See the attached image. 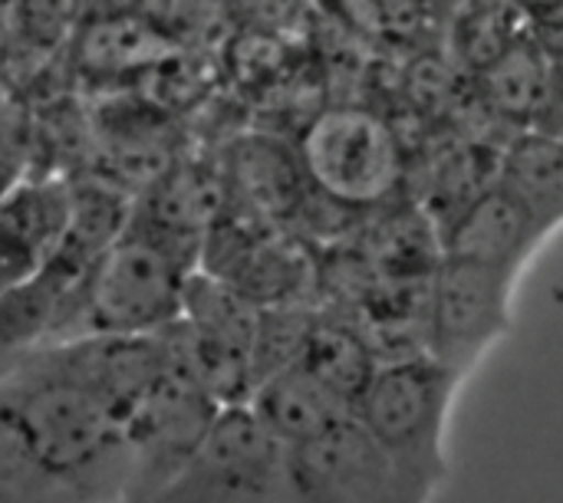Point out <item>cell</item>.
I'll list each match as a JSON object with an SVG mask.
<instances>
[{
	"mask_svg": "<svg viewBox=\"0 0 563 503\" xmlns=\"http://www.w3.org/2000/svg\"><path fill=\"white\" fill-rule=\"evenodd\" d=\"M125 412L46 343L0 376V503L129 498Z\"/></svg>",
	"mask_w": 563,
	"mask_h": 503,
	"instance_id": "cell-1",
	"label": "cell"
},
{
	"mask_svg": "<svg viewBox=\"0 0 563 503\" xmlns=\"http://www.w3.org/2000/svg\"><path fill=\"white\" fill-rule=\"evenodd\" d=\"M201 237L129 214L122 234L76 280L59 339L86 333H155L181 316L188 273L198 267Z\"/></svg>",
	"mask_w": 563,
	"mask_h": 503,
	"instance_id": "cell-2",
	"label": "cell"
},
{
	"mask_svg": "<svg viewBox=\"0 0 563 503\" xmlns=\"http://www.w3.org/2000/svg\"><path fill=\"white\" fill-rule=\"evenodd\" d=\"M462 379L429 353L389 356L353 405V415L396 465L409 503L432 501L449 481L445 428Z\"/></svg>",
	"mask_w": 563,
	"mask_h": 503,
	"instance_id": "cell-3",
	"label": "cell"
},
{
	"mask_svg": "<svg viewBox=\"0 0 563 503\" xmlns=\"http://www.w3.org/2000/svg\"><path fill=\"white\" fill-rule=\"evenodd\" d=\"M168 503H297L290 448L247 402L221 405L191 461L165 491Z\"/></svg>",
	"mask_w": 563,
	"mask_h": 503,
	"instance_id": "cell-4",
	"label": "cell"
},
{
	"mask_svg": "<svg viewBox=\"0 0 563 503\" xmlns=\"http://www.w3.org/2000/svg\"><path fill=\"white\" fill-rule=\"evenodd\" d=\"M218 409L221 402L165 356L162 376L125 415L132 461L125 501H162L191 461Z\"/></svg>",
	"mask_w": 563,
	"mask_h": 503,
	"instance_id": "cell-5",
	"label": "cell"
},
{
	"mask_svg": "<svg viewBox=\"0 0 563 503\" xmlns=\"http://www.w3.org/2000/svg\"><path fill=\"white\" fill-rule=\"evenodd\" d=\"M300 158L313 188L350 211L383 204L406 171L389 122L363 109L317 115L300 138Z\"/></svg>",
	"mask_w": 563,
	"mask_h": 503,
	"instance_id": "cell-6",
	"label": "cell"
},
{
	"mask_svg": "<svg viewBox=\"0 0 563 503\" xmlns=\"http://www.w3.org/2000/svg\"><path fill=\"white\" fill-rule=\"evenodd\" d=\"M515 283V273L439 257L426 287V353L459 376H468L511 333Z\"/></svg>",
	"mask_w": 563,
	"mask_h": 503,
	"instance_id": "cell-7",
	"label": "cell"
},
{
	"mask_svg": "<svg viewBox=\"0 0 563 503\" xmlns=\"http://www.w3.org/2000/svg\"><path fill=\"white\" fill-rule=\"evenodd\" d=\"M290 474L297 503H409L396 465L353 412L290 445Z\"/></svg>",
	"mask_w": 563,
	"mask_h": 503,
	"instance_id": "cell-8",
	"label": "cell"
},
{
	"mask_svg": "<svg viewBox=\"0 0 563 503\" xmlns=\"http://www.w3.org/2000/svg\"><path fill=\"white\" fill-rule=\"evenodd\" d=\"M548 241L528 204L498 181L472 191L439 227V257H455L505 273H521Z\"/></svg>",
	"mask_w": 563,
	"mask_h": 503,
	"instance_id": "cell-9",
	"label": "cell"
},
{
	"mask_svg": "<svg viewBox=\"0 0 563 503\" xmlns=\"http://www.w3.org/2000/svg\"><path fill=\"white\" fill-rule=\"evenodd\" d=\"M73 221V185L13 178L0 194V293L36 277L63 247Z\"/></svg>",
	"mask_w": 563,
	"mask_h": 503,
	"instance_id": "cell-10",
	"label": "cell"
},
{
	"mask_svg": "<svg viewBox=\"0 0 563 503\" xmlns=\"http://www.w3.org/2000/svg\"><path fill=\"white\" fill-rule=\"evenodd\" d=\"M89 267V257L63 244L36 277L0 293V376L20 366L40 346L59 339L66 300Z\"/></svg>",
	"mask_w": 563,
	"mask_h": 503,
	"instance_id": "cell-11",
	"label": "cell"
},
{
	"mask_svg": "<svg viewBox=\"0 0 563 503\" xmlns=\"http://www.w3.org/2000/svg\"><path fill=\"white\" fill-rule=\"evenodd\" d=\"M224 191L234 198L241 217L274 227L303 217L313 198V181L300 148H287L277 138H244L231 152Z\"/></svg>",
	"mask_w": 563,
	"mask_h": 503,
	"instance_id": "cell-12",
	"label": "cell"
},
{
	"mask_svg": "<svg viewBox=\"0 0 563 503\" xmlns=\"http://www.w3.org/2000/svg\"><path fill=\"white\" fill-rule=\"evenodd\" d=\"M247 405L257 412V418L290 448L313 435H320L336 418L350 415L353 409L323 385L303 362H294L264 382L254 385Z\"/></svg>",
	"mask_w": 563,
	"mask_h": 503,
	"instance_id": "cell-13",
	"label": "cell"
},
{
	"mask_svg": "<svg viewBox=\"0 0 563 503\" xmlns=\"http://www.w3.org/2000/svg\"><path fill=\"white\" fill-rule=\"evenodd\" d=\"M498 181L528 204L551 237L563 224V135L525 125L498 161Z\"/></svg>",
	"mask_w": 563,
	"mask_h": 503,
	"instance_id": "cell-14",
	"label": "cell"
},
{
	"mask_svg": "<svg viewBox=\"0 0 563 503\" xmlns=\"http://www.w3.org/2000/svg\"><path fill=\"white\" fill-rule=\"evenodd\" d=\"M300 362L353 409L366 382L379 369L383 356L366 339V333L356 329L350 320L317 313V323L310 329Z\"/></svg>",
	"mask_w": 563,
	"mask_h": 503,
	"instance_id": "cell-15",
	"label": "cell"
},
{
	"mask_svg": "<svg viewBox=\"0 0 563 503\" xmlns=\"http://www.w3.org/2000/svg\"><path fill=\"white\" fill-rule=\"evenodd\" d=\"M551 59L544 43L538 40H511L498 56L485 63L482 86L485 102L501 115L525 125H534L548 96Z\"/></svg>",
	"mask_w": 563,
	"mask_h": 503,
	"instance_id": "cell-16",
	"label": "cell"
},
{
	"mask_svg": "<svg viewBox=\"0 0 563 503\" xmlns=\"http://www.w3.org/2000/svg\"><path fill=\"white\" fill-rule=\"evenodd\" d=\"M13 178H20V168L13 165V158H7V155L0 152V194L7 191V185H10Z\"/></svg>",
	"mask_w": 563,
	"mask_h": 503,
	"instance_id": "cell-17",
	"label": "cell"
}]
</instances>
